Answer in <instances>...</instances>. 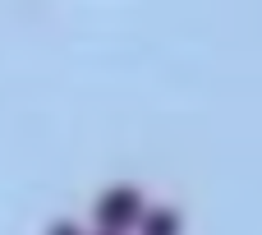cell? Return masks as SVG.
Masks as SVG:
<instances>
[{"mask_svg":"<svg viewBox=\"0 0 262 235\" xmlns=\"http://www.w3.org/2000/svg\"><path fill=\"white\" fill-rule=\"evenodd\" d=\"M143 217V194L134 185H115L97 199V226H106L111 235H124L129 226H138Z\"/></svg>","mask_w":262,"mask_h":235,"instance_id":"6da1fadb","label":"cell"},{"mask_svg":"<svg viewBox=\"0 0 262 235\" xmlns=\"http://www.w3.org/2000/svg\"><path fill=\"white\" fill-rule=\"evenodd\" d=\"M138 231L143 235H180V212L175 208H143Z\"/></svg>","mask_w":262,"mask_h":235,"instance_id":"7a4b0ae2","label":"cell"},{"mask_svg":"<svg viewBox=\"0 0 262 235\" xmlns=\"http://www.w3.org/2000/svg\"><path fill=\"white\" fill-rule=\"evenodd\" d=\"M46 235H83V231H78L74 222H55V226H51V231H46Z\"/></svg>","mask_w":262,"mask_h":235,"instance_id":"3957f363","label":"cell"},{"mask_svg":"<svg viewBox=\"0 0 262 235\" xmlns=\"http://www.w3.org/2000/svg\"><path fill=\"white\" fill-rule=\"evenodd\" d=\"M106 235H111V231H106Z\"/></svg>","mask_w":262,"mask_h":235,"instance_id":"277c9868","label":"cell"}]
</instances>
